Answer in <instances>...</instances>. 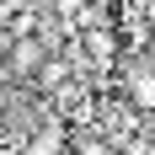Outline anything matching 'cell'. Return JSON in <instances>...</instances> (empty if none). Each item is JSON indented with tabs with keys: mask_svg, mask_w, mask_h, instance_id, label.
<instances>
[{
	"mask_svg": "<svg viewBox=\"0 0 155 155\" xmlns=\"http://www.w3.org/2000/svg\"><path fill=\"white\" fill-rule=\"evenodd\" d=\"M48 54H54V48H48L43 38H16V43L5 48V70H21V75H38V70L48 64Z\"/></svg>",
	"mask_w": 155,
	"mask_h": 155,
	"instance_id": "obj_1",
	"label": "cell"
}]
</instances>
